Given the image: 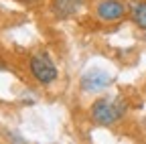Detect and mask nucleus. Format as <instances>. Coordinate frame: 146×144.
<instances>
[{"mask_svg": "<svg viewBox=\"0 0 146 144\" xmlns=\"http://www.w3.org/2000/svg\"><path fill=\"white\" fill-rule=\"evenodd\" d=\"M128 112V106L124 100L116 98V100H110V98H100L91 104L89 108V114L91 120L100 126H112L116 124L120 118H124Z\"/></svg>", "mask_w": 146, "mask_h": 144, "instance_id": "1", "label": "nucleus"}, {"mask_svg": "<svg viewBox=\"0 0 146 144\" xmlns=\"http://www.w3.org/2000/svg\"><path fill=\"white\" fill-rule=\"evenodd\" d=\"M29 67H31L33 77L39 83H43V85H49V83H53L57 79V67H55V63L49 59V55H45V53L33 55L31 61H29Z\"/></svg>", "mask_w": 146, "mask_h": 144, "instance_id": "2", "label": "nucleus"}, {"mask_svg": "<svg viewBox=\"0 0 146 144\" xmlns=\"http://www.w3.org/2000/svg\"><path fill=\"white\" fill-rule=\"evenodd\" d=\"M112 83V75L102 69H89L81 75V89L85 94H98Z\"/></svg>", "mask_w": 146, "mask_h": 144, "instance_id": "3", "label": "nucleus"}, {"mask_svg": "<svg viewBox=\"0 0 146 144\" xmlns=\"http://www.w3.org/2000/svg\"><path fill=\"white\" fill-rule=\"evenodd\" d=\"M126 14V6L120 0H100L96 6V16L102 23H118L124 19Z\"/></svg>", "mask_w": 146, "mask_h": 144, "instance_id": "4", "label": "nucleus"}, {"mask_svg": "<svg viewBox=\"0 0 146 144\" xmlns=\"http://www.w3.org/2000/svg\"><path fill=\"white\" fill-rule=\"evenodd\" d=\"M81 6H83V0H53V12L61 19L77 14Z\"/></svg>", "mask_w": 146, "mask_h": 144, "instance_id": "5", "label": "nucleus"}, {"mask_svg": "<svg viewBox=\"0 0 146 144\" xmlns=\"http://www.w3.org/2000/svg\"><path fill=\"white\" fill-rule=\"evenodd\" d=\"M130 16L142 31H146V2H136L130 8Z\"/></svg>", "mask_w": 146, "mask_h": 144, "instance_id": "6", "label": "nucleus"}, {"mask_svg": "<svg viewBox=\"0 0 146 144\" xmlns=\"http://www.w3.org/2000/svg\"><path fill=\"white\" fill-rule=\"evenodd\" d=\"M23 2H36V0H23Z\"/></svg>", "mask_w": 146, "mask_h": 144, "instance_id": "7", "label": "nucleus"}]
</instances>
